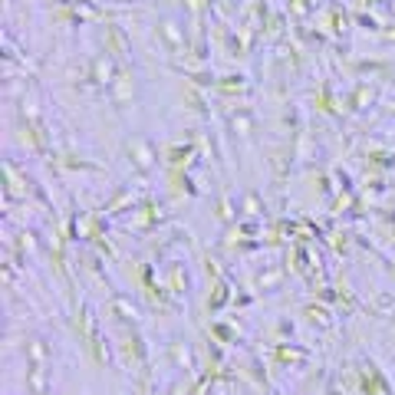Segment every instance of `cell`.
<instances>
[{
    "label": "cell",
    "mask_w": 395,
    "mask_h": 395,
    "mask_svg": "<svg viewBox=\"0 0 395 395\" xmlns=\"http://www.w3.org/2000/svg\"><path fill=\"white\" fill-rule=\"evenodd\" d=\"M326 23H330V30H333L336 36H343V30L350 27V17H346V10H343V7L330 3V10H326Z\"/></svg>",
    "instance_id": "obj_5"
},
{
    "label": "cell",
    "mask_w": 395,
    "mask_h": 395,
    "mask_svg": "<svg viewBox=\"0 0 395 395\" xmlns=\"http://www.w3.org/2000/svg\"><path fill=\"white\" fill-rule=\"evenodd\" d=\"M306 319H310V323H319V326H330V323H333V317H330L323 306H306Z\"/></svg>",
    "instance_id": "obj_11"
},
{
    "label": "cell",
    "mask_w": 395,
    "mask_h": 395,
    "mask_svg": "<svg viewBox=\"0 0 395 395\" xmlns=\"http://www.w3.org/2000/svg\"><path fill=\"white\" fill-rule=\"evenodd\" d=\"M313 7H317V0H290V14L297 17H306Z\"/></svg>",
    "instance_id": "obj_12"
},
{
    "label": "cell",
    "mask_w": 395,
    "mask_h": 395,
    "mask_svg": "<svg viewBox=\"0 0 395 395\" xmlns=\"http://www.w3.org/2000/svg\"><path fill=\"white\" fill-rule=\"evenodd\" d=\"M158 33L165 36L162 43H165L168 50H178V46H184V33L178 30V23H175L171 17H165V20H158Z\"/></svg>",
    "instance_id": "obj_4"
},
{
    "label": "cell",
    "mask_w": 395,
    "mask_h": 395,
    "mask_svg": "<svg viewBox=\"0 0 395 395\" xmlns=\"http://www.w3.org/2000/svg\"><path fill=\"white\" fill-rule=\"evenodd\" d=\"M182 103L188 109H195L198 116H208V103H204V96H201L195 86H184V89H182Z\"/></svg>",
    "instance_id": "obj_6"
},
{
    "label": "cell",
    "mask_w": 395,
    "mask_h": 395,
    "mask_svg": "<svg viewBox=\"0 0 395 395\" xmlns=\"http://www.w3.org/2000/svg\"><path fill=\"white\" fill-rule=\"evenodd\" d=\"M158 224V204L155 201H145L136 214V228H155Z\"/></svg>",
    "instance_id": "obj_7"
},
{
    "label": "cell",
    "mask_w": 395,
    "mask_h": 395,
    "mask_svg": "<svg viewBox=\"0 0 395 395\" xmlns=\"http://www.w3.org/2000/svg\"><path fill=\"white\" fill-rule=\"evenodd\" d=\"M106 40H109L106 50L112 53V56H122V53H125V33H122L116 23H109L106 27Z\"/></svg>",
    "instance_id": "obj_8"
},
{
    "label": "cell",
    "mask_w": 395,
    "mask_h": 395,
    "mask_svg": "<svg viewBox=\"0 0 395 395\" xmlns=\"http://www.w3.org/2000/svg\"><path fill=\"white\" fill-rule=\"evenodd\" d=\"M168 287H171V293H184L188 290V274L182 270V264H175L168 270Z\"/></svg>",
    "instance_id": "obj_10"
},
{
    "label": "cell",
    "mask_w": 395,
    "mask_h": 395,
    "mask_svg": "<svg viewBox=\"0 0 395 395\" xmlns=\"http://www.w3.org/2000/svg\"><path fill=\"white\" fill-rule=\"evenodd\" d=\"M122 352H125L129 363H145V343H142V336H138L132 326L122 336Z\"/></svg>",
    "instance_id": "obj_2"
},
{
    "label": "cell",
    "mask_w": 395,
    "mask_h": 395,
    "mask_svg": "<svg viewBox=\"0 0 395 395\" xmlns=\"http://www.w3.org/2000/svg\"><path fill=\"white\" fill-rule=\"evenodd\" d=\"M211 330H214V336H217V339H221V343H228V339H231L228 326H211Z\"/></svg>",
    "instance_id": "obj_13"
},
{
    "label": "cell",
    "mask_w": 395,
    "mask_h": 395,
    "mask_svg": "<svg viewBox=\"0 0 395 395\" xmlns=\"http://www.w3.org/2000/svg\"><path fill=\"white\" fill-rule=\"evenodd\" d=\"M129 158L136 162L138 171H149L152 162H155V149L149 145V142H132V145H129Z\"/></svg>",
    "instance_id": "obj_3"
},
{
    "label": "cell",
    "mask_w": 395,
    "mask_h": 395,
    "mask_svg": "<svg viewBox=\"0 0 395 395\" xmlns=\"http://www.w3.org/2000/svg\"><path fill=\"white\" fill-rule=\"evenodd\" d=\"M191 155H195L191 145H184V149H182V145H171V149L165 152V158H168V165H171V168H182V162H188Z\"/></svg>",
    "instance_id": "obj_9"
},
{
    "label": "cell",
    "mask_w": 395,
    "mask_h": 395,
    "mask_svg": "<svg viewBox=\"0 0 395 395\" xmlns=\"http://www.w3.org/2000/svg\"><path fill=\"white\" fill-rule=\"evenodd\" d=\"M112 92H116V103H122V106L136 96V79H132V70H129V66H119V76L112 83Z\"/></svg>",
    "instance_id": "obj_1"
}]
</instances>
